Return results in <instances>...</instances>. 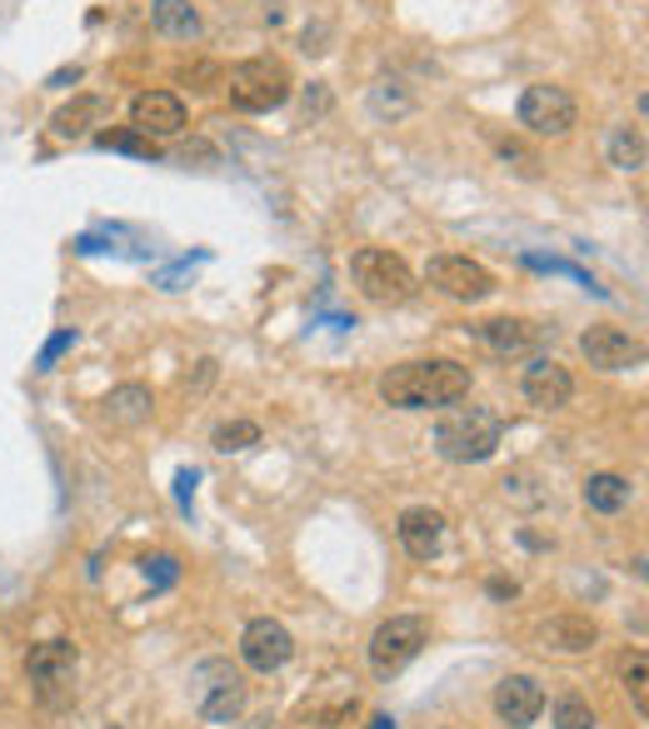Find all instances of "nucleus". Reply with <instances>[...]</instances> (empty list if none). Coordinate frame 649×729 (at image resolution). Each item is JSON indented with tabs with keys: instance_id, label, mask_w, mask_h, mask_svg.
<instances>
[{
	"instance_id": "nucleus-1",
	"label": "nucleus",
	"mask_w": 649,
	"mask_h": 729,
	"mask_svg": "<svg viewBox=\"0 0 649 729\" xmlns=\"http://www.w3.org/2000/svg\"><path fill=\"white\" fill-rule=\"evenodd\" d=\"M470 395V371L455 360H405L380 375V400L395 410H430V405H459Z\"/></svg>"
},
{
	"instance_id": "nucleus-2",
	"label": "nucleus",
	"mask_w": 649,
	"mask_h": 729,
	"mask_svg": "<svg viewBox=\"0 0 649 729\" xmlns=\"http://www.w3.org/2000/svg\"><path fill=\"white\" fill-rule=\"evenodd\" d=\"M500 440H504V420L494 410H485V405H455L435 425V449L449 465L490 460L494 449H500Z\"/></svg>"
},
{
	"instance_id": "nucleus-3",
	"label": "nucleus",
	"mask_w": 649,
	"mask_h": 729,
	"mask_svg": "<svg viewBox=\"0 0 649 729\" xmlns=\"http://www.w3.org/2000/svg\"><path fill=\"white\" fill-rule=\"evenodd\" d=\"M225 90H230V105L246 115H265V111H281L291 101V70L281 60L270 56H255V60H240V66L225 70Z\"/></svg>"
},
{
	"instance_id": "nucleus-4",
	"label": "nucleus",
	"mask_w": 649,
	"mask_h": 729,
	"mask_svg": "<svg viewBox=\"0 0 649 729\" xmlns=\"http://www.w3.org/2000/svg\"><path fill=\"white\" fill-rule=\"evenodd\" d=\"M350 275H355L360 295L375 300V305H405V300H414V291H420L414 270L405 265V255L380 250V246H360L355 255H350Z\"/></svg>"
},
{
	"instance_id": "nucleus-5",
	"label": "nucleus",
	"mask_w": 649,
	"mask_h": 729,
	"mask_svg": "<svg viewBox=\"0 0 649 729\" xmlns=\"http://www.w3.org/2000/svg\"><path fill=\"white\" fill-rule=\"evenodd\" d=\"M520 125L539 140H565L580 125V105L565 86H525L520 95Z\"/></svg>"
},
{
	"instance_id": "nucleus-6",
	"label": "nucleus",
	"mask_w": 649,
	"mask_h": 729,
	"mask_svg": "<svg viewBox=\"0 0 649 729\" xmlns=\"http://www.w3.org/2000/svg\"><path fill=\"white\" fill-rule=\"evenodd\" d=\"M425 645H430L425 615H390L375 635H369V664H375V674H400Z\"/></svg>"
},
{
	"instance_id": "nucleus-7",
	"label": "nucleus",
	"mask_w": 649,
	"mask_h": 729,
	"mask_svg": "<svg viewBox=\"0 0 649 729\" xmlns=\"http://www.w3.org/2000/svg\"><path fill=\"white\" fill-rule=\"evenodd\" d=\"M430 285H435L440 295H449V300H465V305H480L494 295V275L480 265V260L470 255H435L430 260Z\"/></svg>"
},
{
	"instance_id": "nucleus-8",
	"label": "nucleus",
	"mask_w": 649,
	"mask_h": 729,
	"mask_svg": "<svg viewBox=\"0 0 649 729\" xmlns=\"http://www.w3.org/2000/svg\"><path fill=\"white\" fill-rule=\"evenodd\" d=\"M291 654H295V635L281 625V619H270V615L250 619L246 635H240V660H246L255 674L285 670V664H291Z\"/></svg>"
},
{
	"instance_id": "nucleus-9",
	"label": "nucleus",
	"mask_w": 649,
	"mask_h": 729,
	"mask_svg": "<svg viewBox=\"0 0 649 729\" xmlns=\"http://www.w3.org/2000/svg\"><path fill=\"white\" fill-rule=\"evenodd\" d=\"M201 674H205V685H201V719H205V725H236V719L246 715V699H250L246 680H240L230 664H220V660H210Z\"/></svg>"
},
{
	"instance_id": "nucleus-10",
	"label": "nucleus",
	"mask_w": 649,
	"mask_h": 729,
	"mask_svg": "<svg viewBox=\"0 0 649 729\" xmlns=\"http://www.w3.org/2000/svg\"><path fill=\"white\" fill-rule=\"evenodd\" d=\"M465 335H475L480 345H490L494 355H530V350L545 345V326H535V320H520V315L475 320V326H465Z\"/></svg>"
},
{
	"instance_id": "nucleus-11",
	"label": "nucleus",
	"mask_w": 649,
	"mask_h": 729,
	"mask_svg": "<svg viewBox=\"0 0 649 729\" xmlns=\"http://www.w3.org/2000/svg\"><path fill=\"white\" fill-rule=\"evenodd\" d=\"M580 355L590 360V365H600V371H629V365L645 360V345L619 326H590L580 335Z\"/></svg>"
},
{
	"instance_id": "nucleus-12",
	"label": "nucleus",
	"mask_w": 649,
	"mask_h": 729,
	"mask_svg": "<svg viewBox=\"0 0 649 729\" xmlns=\"http://www.w3.org/2000/svg\"><path fill=\"white\" fill-rule=\"evenodd\" d=\"M130 125L150 140L160 135H180L185 130V101H180L175 90H140L130 101Z\"/></svg>"
},
{
	"instance_id": "nucleus-13",
	"label": "nucleus",
	"mask_w": 649,
	"mask_h": 729,
	"mask_svg": "<svg viewBox=\"0 0 649 729\" xmlns=\"http://www.w3.org/2000/svg\"><path fill=\"white\" fill-rule=\"evenodd\" d=\"M539 709H545V690H539V680H530V674H504L500 685H494V715L510 729L535 725Z\"/></svg>"
},
{
	"instance_id": "nucleus-14",
	"label": "nucleus",
	"mask_w": 649,
	"mask_h": 729,
	"mask_svg": "<svg viewBox=\"0 0 649 729\" xmlns=\"http://www.w3.org/2000/svg\"><path fill=\"white\" fill-rule=\"evenodd\" d=\"M520 395H525L535 410H565L574 395V380L565 365H555V360H535V365H525V375H520Z\"/></svg>"
},
{
	"instance_id": "nucleus-15",
	"label": "nucleus",
	"mask_w": 649,
	"mask_h": 729,
	"mask_svg": "<svg viewBox=\"0 0 649 729\" xmlns=\"http://www.w3.org/2000/svg\"><path fill=\"white\" fill-rule=\"evenodd\" d=\"M600 645V625L590 615H555L539 625V650L549 654H590Z\"/></svg>"
},
{
	"instance_id": "nucleus-16",
	"label": "nucleus",
	"mask_w": 649,
	"mask_h": 729,
	"mask_svg": "<svg viewBox=\"0 0 649 729\" xmlns=\"http://www.w3.org/2000/svg\"><path fill=\"white\" fill-rule=\"evenodd\" d=\"M25 674H31V685H41L45 695L60 685H70V674H76V645L66 640H45L25 654Z\"/></svg>"
},
{
	"instance_id": "nucleus-17",
	"label": "nucleus",
	"mask_w": 649,
	"mask_h": 729,
	"mask_svg": "<svg viewBox=\"0 0 649 729\" xmlns=\"http://www.w3.org/2000/svg\"><path fill=\"white\" fill-rule=\"evenodd\" d=\"M111 121V101L105 95H70L56 115H50V130L60 140H80V135H95V125Z\"/></svg>"
},
{
	"instance_id": "nucleus-18",
	"label": "nucleus",
	"mask_w": 649,
	"mask_h": 729,
	"mask_svg": "<svg viewBox=\"0 0 649 729\" xmlns=\"http://www.w3.org/2000/svg\"><path fill=\"white\" fill-rule=\"evenodd\" d=\"M150 410H156V395H150L146 385H115V390L101 400V420H105L111 430H135V425H146Z\"/></svg>"
},
{
	"instance_id": "nucleus-19",
	"label": "nucleus",
	"mask_w": 649,
	"mask_h": 729,
	"mask_svg": "<svg viewBox=\"0 0 649 729\" xmlns=\"http://www.w3.org/2000/svg\"><path fill=\"white\" fill-rule=\"evenodd\" d=\"M440 539H445V515L430 505H414L400 515V545L414 555V560H430L440 550Z\"/></svg>"
},
{
	"instance_id": "nucleus-20",
	"label": "nucleus",
	"mask_w": 649,
	"mask_h": 729,
	"mask_svg": "<svg viewBox=\"0 0 649 729\" xmlns=\"http://www.w3.org/2000/svg\"><path fill=\"white\" fill-rule=\"evenodd\" d=\"M150 21L166 41H201V11L191 0H150Z\"/></svg>"
},
{
	"instance_id": "nucleus-21",
	"label": "nucleus",
	"mask_w": 649,
	"mask_h": 729,
	"mask_svg": "<svg viewBox=\"0 0 649 729\" xmlns=\"http://www.w3.org/2000/svg\"><path fill=\"white\" fill-rule=\"evenodd\" d=\"M629 494H635V485L625 480V475H590L584 480V505L594 510V515H619V510L629 505Z\"/></svg>"
},
{
	"instance_id": "nucleus-22",
	"label": "nucleus",
	"mask_w": 649,
	"mask_h": 729,
	"mask_svg": "<svg viewBox=\"0 0 649 729\" xmlns=\"http://www.w3.org/2000/svg\"><path fill=\"white\" fill-rule=\"evenodd\" d=\"M610 166L615 170H645V135H639V125H615L610 130Z\"/></svg>"
},
{
	"instance_id": "nucleus-23",
	"label": "nucleus",
	"mask_w": 649,
	"mask_h": 729,
	"mask_svg": "<svg viewBox=\"0 0 649 729\" xmlns=\"http://www.w3.org/2000/svg\"><path fill=\"white\" fill-rule=\"evenodd\" d=\"M95 146L101 150H121V156H135V160H156L160 146L150 135H140L135 125H121V130H95Z\"/></svg>"
},
{
	"instance_id": "nucleus-24",
	"label": "nucleus",
	"mask_w": 649,
	"mask_h": 729,
	"mask_svg": "<svg viewBox=\"0 0 649 729\" xmlns=\"http://www.w3.org/2000/svg\"><path fill=\"white\" fill-rule=\"evenodd\" d=\"M525 265H530V270H545V275H570V281L580 285V291L605 295V285L594 281L590 270H580V265H574V260H560V255H525Z\"/></svg>"
},
{
	"instance_id": "nucleus-25",
	"label": "nucleus",
	"mask_w": 649,
	"mask_h": 729,
	"mask_svg": "<svg viewBox=\"0 0 649 729\" xmlns=\"http://www.w3.org/2000/svg\"><path fill=\"white\" fill-rule=\"evenodd\" d=\"M210 445L220 449V455H236V449H250V445H260V425H255V420H225V425H215Z\"/></svg>"
},
{
	"instance_id": "nucleus-26",
	"label": "nucleus",
	"mask_w": 649,
	"mask_h": 729,
	"mask_svg": "<svg viewBox=\"0 0 649 729\" xmlns=\"http://www.w3.org/2000/svg\"><path fill=\"white\" fill-rule=\"evenodd\" d=\"M500 485H504V500H510V505H520V510H539V505H545V490L535 485V475H530V470H510Z\"/></svg>"
},
{
	"instance_id": "nucleus-27",
	"label": "nucleus",
	"mask_w": 649,
	"mask_h": 729,
	"mask_svg": "<svg viewBox=\"0 0 649 729\" xmlns=\"http://www.w3.org/2000/svg\"><path fill=\"white\" fill-rule=\"evenodd\" d=\"M490 146L500 150V160H510V166L520 170V175H539V156L530 146H520L515 135H500V130H490Z\"/></svg>"
},
{
	"instance_id": "nucleus-28",
	"label": "nucleus",
	"mask_w": 649,
	"mask_h": 729,
	"mask_svg": "<svg viewBox=\"0 0 649 729\" xmlns=\"http://www.w3.org/2000/svg\"><path fill=\"white\" fill-rule=\"evenodd\" d=\"M625 690H629V699H635L639 715H649V660H645V650H635L625 660Z\"/></svg>"
},
{
	"instance_id": "nucleus-29",
	"label": "nucleus",
	"mask_w": 649,
	"mask_h": 729,
	"mask_svg": "<svg viewBox=\"0 0 649 729\" xmlns=\"http://www.w3.org/2000/svg\"><path fill=\"white\" fill-rule=\"evenodd\" d=\"M410 105L414 101L400 90V80H380V86L369 90V111H375V115H390V121H395V115H405Z\"/></svg>"
},
{
	"instance_id": "nucleus-30",
	"label": "nucleus",
	"mask_w": 649,
	"mask_h": 729,
	"mask_svg": "<svg viewBox=\"0 0 649 729\" xmlns=\"http://www.w3.org/2000/svg\"><path fill=\"white\" fill-rule=\"evenodd\" d=\"M140 574H146L150 595H160V590H170V584L180 580V560L175 555H146V560H140Z\"/></svg>"
},
{
	"instance_id": "nucleus-31",
	"label": "nucleus",
	"mask_w": 649,
	"mask_h": 729,
	"mask_svg": "<svg viewBox=\"0 0 649 729\" xmlns=\"http://www.w3.org/2000/svg\"><path fill=\"white\" fill-rule=\"evenodd\" d=\"M555 729H594V709L580 695H560L555 699Z\"/></svg>"
},
{
	"instance_id": "nucleus-32",
	"label": "nucleus",
	"mask_w": 649,
	"mask_h": 729,
	"mask_svg": "<svg viewBox=\"0 0 649 729\" xmlns=\"http://www.w3.org/2000/svg\"><path fill=\"white\" fill-rule=\"evenodd\" d=\"M70 345H76V330H56V335H50V340H45V350H41V355H35V371H56V365H60V355H70Z\"/></svg>"
},
{
	"instance_id": "nucleus-33",
	"label": "nucleus",
	"mask_w": 649,
	"mask_h": 729,
	"mask_svg": "<svg viewBox=\"0 0 649 729\" xmlns=\"http://www.w3.org/2000/svg\"><path fill=\"white\" fill-rule=\"evenodd\" d=\"M205 260H210V255H205V250H195L191 260H180V265L160 270V275H156V285H160V291H180V285H185V281L195 275V265H205Z\"/></svg>"
},
{
	"instance_id": "nucleus-34",
	"label": "nucleus",
	"mask_w": 649,
	"mask_h": 729,
	"mask_svg": "<svg viewBox=\"0 0 649 729\" xmlns=\"http://www.w3.org/2000/svg\"><path fill=\"white\" fill-rule=\"evenodd\" d=\"M195 485H201V470H191V465H185V470L175 475V500H180V510H185V515H191V500H195Z\"/></svg>"
},
{
	"instance_id": "nucleus-35",
	"label": "nucleus",
	"mask_w": 649,
	"mask_h": 729,
	"mask_svg": "<svg viewBox=\"0 0 649 729\" xmlns=\"http://www.w3.org/2000/svg\"><path fill=\"white\" fill-rule=\"evenodd\" d=\"M324 111H330V90L310 86V90H305V121H315V115H324Z\"/></svg>"
},
{
	"instance_id": "nucleus-36",
	"label": "nucleus",
	"mask_w": 649,
	"mask_h": 729,
	"mask_svg": "<svg viewBox=\"0 0 649 729\" xmlns=\"http://www.w3.org/2000/svg\"><path fill=\"white\" fill-rule=\"evenodd\" d=\"M210 380H215V360H201V365H195V380L185 385V390H191V395H201Z\"/></svg>"
},
{
	"instance_id": "nucleus-37",
	"label": "nucleus",
	"mask_w": 649,
	"mask_h": 729,
	"mask_svg": "<svg viewBox=\"0 0 649 729\" xmlns=\"http://www.w3.org/2000/svg\"><path fill=\"white\" fill-rule=\"evenodd\" d=\"M76 80H80V66H70V70H56V76L45 80V86H50V90H70Z\"/></svg>"
},
{
	"instance_id": "nucleus-38",
	"label": "nucleus",
	"mask_w": 649,
	"mask_h": 729,
	"mask_svg": "<svg viewBox=\"0 0 649 729\" xmlns=\"http://www.w3.org/2000/svg\"><path fill=\"white\" fill-rule=\"evenodd\" d=\"M485 590H490L494 600H510V595H515V590H520V584H515V580H490V584H485Z\"/></svg>"
},
{
	"instance_id": "nucleus-39",
	"label": "nucleus",
	"mask_w": 649,
	"mask_h": 729,
	"mask_svg": "<svg viewBox=\"0 0 649 729\" xmlns=\"http://www.w3.org/2000/svg\"><path fill=\"white\" fill-rule=\"evenodd\" d=\"M369 729H395V719L390 715H375V719H369Z\"/></svg>"
},
{
	"instance_id": "nucleus-40",
	"label": "nucleus",
	"mask_w": 649,
	"mask_h": 729,
	"mask_svg": "<svg viewBox=\"0 0 649 729\" xmlns=\"http://www.w3.org/2000/svg\"><path fill=\"white\" fill-rule=\"evenodd\" d=\"M111 729H121V725H111Z\"/></svg>"
}]
</instances>
